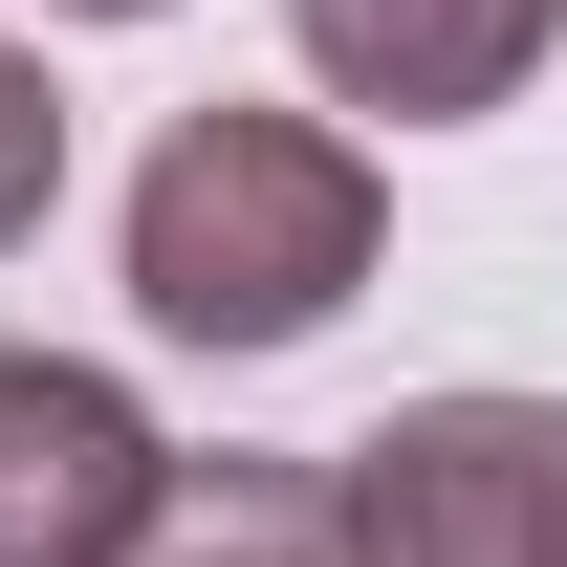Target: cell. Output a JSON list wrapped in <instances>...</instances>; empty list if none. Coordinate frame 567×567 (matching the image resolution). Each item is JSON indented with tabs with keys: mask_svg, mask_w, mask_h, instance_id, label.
I'll return each mask as SVG.
<instances>
[{
	"mask_svg": "<svg viewBox=\"0 0 567 567\" xmlns=\"http://www.w3.org/2000/svg\"><path fill=\"white\" fill-rule=\"evenodd\" d=\"M371 153L328 132V110H262V87H197L175 132L132 153V306L175 328V350H306V328H350L371 284Z\"/></svg>",
	"mask_w": 567,
	"mask_h": 567,
	"instance_id": "obj_1",
	"label": "cell"
},
{
	"mask_svg": "<svg viewBox=\"0 0 567 567\" xmlns=\"http://www.w3.org/2000/svg\"><path fill=\"white\" fill-rule=\"evenodd\" d=\"M328 481H350L371 567H546L567 546V415L546 393H415V415H371Z\"/></svg>",
	"mask_w": 567,
	"mask_h": 567,
	"instance_id": "obj_2",
	"label": "cell"
},
{
	"mask_svg": "<svg viewBox=\"0 0 567 567\" xmlns=\"http://www.w3.org/2000/svg\"><path fill=\"white\" fill-rule=\"evenodd\" d=\"M175 436L132 415V371L87 350H0V567H132Z\"/></svg>",
	"mask_w": 567,
	"mask_h": 567,
	"instance_id": "obj_3",
	"label": "cell"
},
{
	"mask_svg": "<svg viewBox=\"0 0 567 567\" xmlns=\"http://www.w3.org/2000/svg\"><path fill=\"white\" fill-rule=\"evenodd\" d=\"M284 44L350 87V110H393V132H481V110L546 87L567 0H284Z\"/></svg>",
	"mask_w": 567,
	"mask_h": 567,
	"instance_id": "obj_4",
	"label": "cell"
},
{
	"mask_svg": "<svg viewBox=\"0 0 567 567\" xmlns=\"http://www.w3.org/2000/svg\"><path fill=\"white\" fill-rule=\"evenodd\" d=\"M132 567H371V546H350V481H328V458H240V436H218V458L153 481Z\"/></svg>",
	"mask_w": 567,
	"mask_h": 567,
	"instance_id": "obj_5",
	"label": "cell"
},
{
	"mask_svg": "<svg viewBox=\"0 0 567 567\" xmlns=\"http://www.w3.org/2000/svg\"><path fill=\"white\" fill-rule=\"evenodd\" d=\"M44 197H66V87L44 44H0V240H44Z\"/></svg>",
	"mask_w": 567,
	"mask_h": 567,
	"instance_id": "obj_6",
	"label": "cell"
},
{
	"mask_svg": "<svg viewBox=\"0 0 567 567\" xmlns=\"http://www.w3.org/2000/svg\"><path fill=\"white\" fill-rule=\"evenodd\" d=\"M44 22H153V0H44Z\"/></svg>",
	"mask_w": 567,
	"mask_h": 567,
	"instance_id": "obj_7",
	"label": "cell"
},
{
	"mask_svg": "<svg viewBox=\"0 0 567 567\" xmlns=\"http://www.w3.org/2000/svg\"><path fill=\"white\" fill-rule=\"evenodd\" d=\"M546 567H567V546H546Z\"/></svg>",
	"mask_w": 567,
	"mask_h": 567,
	"instance_id": "obj_8",
	"label": "cell"
}]
</instances>
